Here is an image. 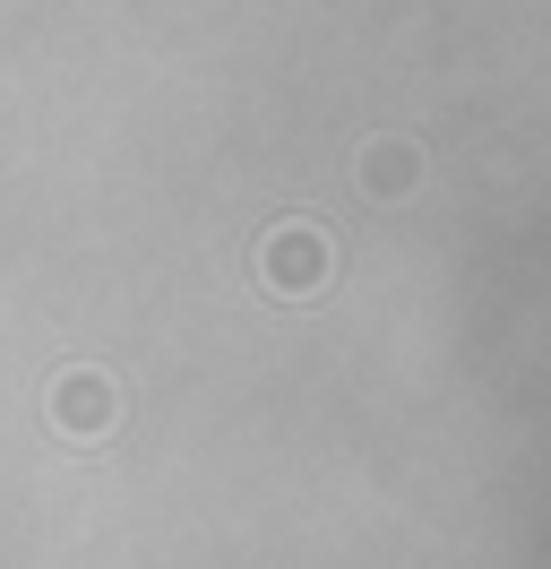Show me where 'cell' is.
Masks as SVG:
<instances>
[{
    "mask_svg": "<svg viewBox=\"0 0 551 569\" xmlns=\"http://www.w3.org/2000/svg\"><path fill=\"white\" fill-rule=\"evenodd\" d=\"M328 277V250H319V233L310 224H284V233H268V284H284V293H302V284Z\"/></svg>",
    "mask_w": 551,
    "mask_h": 569,
    "instance_id": "6da1fadb",
    "label": "cell"
},
{
    "mask_svg": "<svg viewBox=\"0 0 551 569\" xmlns=\"http://www.w3.org/2000/svg\"><path fill=\"white\" fill-rule=\"evenodd\" d=\"M52 415H61V423H78V431H103V423H112V389H103L96 371H78V380H61V389H52Z\"/></svg>",
    "mask_w": 551,
    "mask_h": 569,
    "instance_id": "7a4b0ae2",
    "label": "cell"
}]
</instances>
